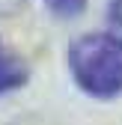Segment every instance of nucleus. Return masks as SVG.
<instances>
[{
	"label": "nucleus",
	"instance_id": "obj_1",
	"mask_svg": "<svg viewBox=\"0 0 122 125\" xmlns=\"http://www.w3.org/2000/svg\"><path fill=\"white\" fill-rule=\"evenodd\" d=\"M69 66L86 95L113 98L122 92V39L107 33H86L71 42Z\"/></svg>",
	"mask_w": 122,
	"mask_h": 125
},
{
	"label": "nucleus",
	"instance_id": "obj_2",
	"mask_svg": "<svg viewBox=\"0 0 122 125\" xmlns=\"http://www.w3.org/2000/svg\"><path fill=\"white\" fill-rule=\"evenodd\" d=\"M27 81V69L15 57H0V92H9Z\"/></svg>",
	"mask_w": 122,
	"mask_h": 125
},
{
	"label": "nucleus",
	"instance_id": "obj_3",
	"mask_svg": "<svg viewBox=\"0 0 122 125\" xmlns=\"http://www.w3.org/2000/svg\"><path fill=\"white\" fill-rule=\"evenodd\" d=\"M48 3V9L54 15H60V18H74V15H81L86 0H45Z\"/></svg>",
	"mask_w": 122,
	"mask_h": 125
},
{
	"label": "nucleus",
	"instance_id": "obj_4",
	"mask_svg": "<svg viewBox=\"0 0 122 125\" xmlns=\"http://www.w3.org/2000/svg\"><path fill=\"white\" fill-rule=\"evenodd\" d=\"M107 21L116 33L122 36V0H107Z\"/></svg>",
	"mask_w": 122,
	"mask_h": 125
}]
</instances>
